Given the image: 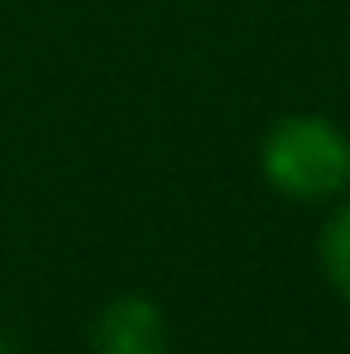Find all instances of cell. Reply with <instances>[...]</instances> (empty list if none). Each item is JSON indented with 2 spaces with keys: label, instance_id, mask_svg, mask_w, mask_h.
<instances>
[{
  "label": "cell",
  "instance_id": "cell-2",
  "mask_svg": "<svg viewBox=\"0 0 350 354\" xmlns=\"http://www.w3.org/2000/svg\"><path fill=\"white\" fill-rule=\"evenodd\" d=\"M96 354H168V321L154 297H111L91 326Z\"/></svg>",
  "mask_w": 350,
  "mask_h": 354
},
{
  "label": "cell",
  "instance_id": "cell-1",
  "mask_svg": "<svg viewBox=\"0 0 350 354\" xmlns=\"http://www.w3.org/2000/svg\"><path fill=\"white\" fill-rule=\"evenodd\" d=\"M259 173L288 201H336L350 192V134L312 111L283 115L269 124L259 144Z\"/></svg>",
  "mask_w": 350,
  "mask_h": 354
},
{
  "label": "cell",
  "instance_id": "cell-3",
  "mask_svg": "<svg viewBox=\"0 0 350 354\" xmlns=\"http://www.w3.org/2000/svg\"><path fill=\"white\" fill-rule=\"evenodd\" d=\"M317 259H322V273L331 283V292L350 306V201H341L322 230V244H317Z\"/></svg>",
  "mask_w": 350,
  "mask_h": 354
},
{
  "label": "cell",
  "instance_id": "cell-4",
  "mask_svg": "<svg viewBox=\"0 0 350 354\" xmlns=\"http://www.w3.org/2000/svg\"><path fill=\"white\" fill-rule=\"evenodd\" d=\"M0 354H10V345H5V335H0Z\"/></svg>",
  "mask_w": 350,
  "mask_h": 354
}]
</instances>
